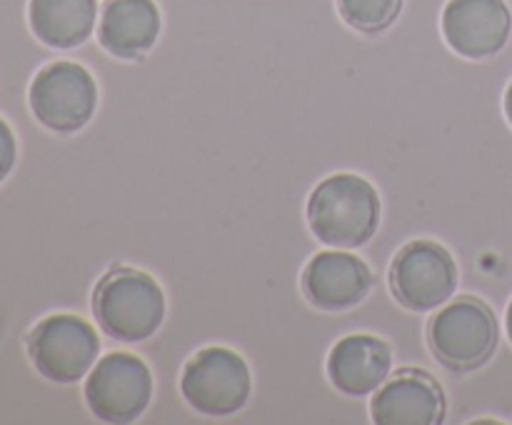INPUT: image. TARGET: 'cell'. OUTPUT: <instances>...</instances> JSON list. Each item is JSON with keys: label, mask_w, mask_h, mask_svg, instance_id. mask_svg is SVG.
Wrapping results in <instances>:
<instances>
[{"label": "cell", "mask_w": 512, "mask_h": 425, "mask_svg": "<svg viewBox=\"0 0 512 425\" xmlns=\"http://www.w3.org/2000/svg\"><path fill=\"white\" fill-rule=\"evenodd\" d=\"M308 225L330 248H363L380 225V195L373 183L355 173L320 180L308 198Z\"/></svg>", "instance_id": "1"}, {"label": "cell", "mask_w": 512, "mask_h": 425, "mask_svg": "<svg viewBox=\"0 0 512 425\" xmlns=\"http://www.w3.org/2000/svg\"><path fill=\"white\" fill-rule=\"evenodd\" d=\"M93 315L110 338L140 343L163 325L165 293L143 270L110 268L93 290Z\"/></svg>", "instance_id": "2"}, {"label": "cell", "mask_w": 512, "mask_h": 425, "mask_svg": "<svg viewBox=\"0 0 512 425\" xmlns=\"http://www.w3.org/2000/svg\"><path fill=\"white\" fill-rule=\"evenodd\" d=\"M500 325L485 300L463 298L443 305L428 323V345L435 360L455 373H473L495 355Z\"/></svg>", "instance_id": "3"}, {"label": "cell", "mask_w": 512, "mask_h": 425, "mask_svg": "<svg viewBox=\"0 0 512 425\" xmlns=\"http://www.w3.org/2000/svg\"><path fill=\"white\" fill-rule=\"evenodd\" d=\"M180 393L195 413L225 418L245 408L253 393V378L243 355L210 345L185 363Z\"/></svg>", "instance_id": "4"}, {"label": "cell", "mask_w": 512, "mask_h": 425, "mask_svg": "<svg viewBox=\"0 0 512 425\" xmlns=\"http://www.w3.org/2000/svg\"><path fill=\"white\" fill-rule=\"evenodd\" d=\"M100 338L93 325L73 313L40 320L28 335V355L43 378L60 385L83 380L98 363Z\"/></svg>", "instance_id": "5"}, {"label": "cell", "mask_w": 512, "mask_h": 425, "mask_svg": "<svg viewBox=\"0 0 512 425\" xmlns=\"http://www.w3.org/2000/svg\"><path fill=\"white\" fill-rule=\"evenodd\" d=\"M30 110L53 133H78L98 108V85L88 68L73 60H58L40 70L30 83Z\"/></svg>", "instance_id": "6"}, {"label": "cell", "mask_w": 512, "mask_h": 425, "mask_svg": "<svg viewBox=\"0 0 512 425\" xmlns=\"http://www.w3.org/2000/svg\"><path fill=\"white\" fill-rule=\"evenodd\" d=\"M390 290L403 308L430 313L448 303L458 290V263L445 245L413 240L390 263Z\"/></svg>", "instance_id": "7"}, {"label": "cell", "mask_w": 512, "mask_h": 425, "mask_svg": "<svg viewBox=\"0 0 512 425\" xmlns=\"http://www.w3.org/2000/svg\"><path fill=\"white\" fill-rule=\"evenodd\" d=\"M85 403L105 423H133L153 400V373L135 353H108L85 375Z\"/></svg>", "instance_id": "8"}, {"label": "cell", "mask_w": 512, "mask_h": 425, "mask_svg": "<svg viewBox=\"0 0 512 425\" xmlns=\"http://www.w3.org/2000/svg\"><path fill=\"white\" fill-rule=\"evenodd\" d=\"M440 28L445 43L463 58H493L510 40V5L505 0H448Z\"/></svg>", "instance_id": "9"}, {"label": "cell", "mask_w": 512, "mask_h": 425, "mask_svg": "<svg viewBox=\"0 0 512 425\" xmlns=\"http://www.w3.org/2000/svg\"><path fill=\"white\" fill-rule=\"evenodd\" d=\"M448 398L438 380L418 368H403L373 395L370 418L378 425H440Z\"/></svg>", "instance_id": "10"}, {"label": "cell", "mask_w": 512, "mask_h": 425, "mask_svg": "<svg viewBox=\"0 0 512 425\" xmlns=\"http://www.w3.org/2000/svg\"><path fill=\"white\" fill-rule=\"evenodd\" d=\"M373 290V270L345 248L323 250L303 270V293L318 310L343 313L358 308Z\"/></svg>", "instance_id": "11"}, {"label": "cell", "mask_w": 512, "mask_h": 425, "mask_svg": "<svg viewBox=\"0 0 512 425\" xmlns=\"http://www.w3.org/2000/svg\"><path fill=\"white\" fill-rule=\"evenodd\" d=\"M325 368L338 393L363 398V395L375 393L390 378L393 348L378 335H345L333 345Z\"/></svg>", "instance_id": "12"}, {"label": "cell", "mask_w": 512, "mask_h": 425, "mask_svg": "<svg viewBox=\"0 0 512 425\" xmlns=\"http://www.w3.org/2000/svg\"><path fill=\"white\" fill-rule=\"evenodd\" d=\"M160 25L155 0H108L100 13L98 43L113 58L140 60L158 43Z\"/></svg>", "instance_id": "13"}, {"label": "cell", "mask_w": 512, "mask_h": 425, "mask_svg": "<svg viewBox=\"0 0 512 425\" xmlns=\"http://www.w3.org/2000/svg\"><path fill=\"white\" fill-rule=\"evenodd\" d=\"M28 23L35 38L48 48H78L93 35L98 0H30Z\"/></svg>", "instance_id": "14"}, {"label": "cell", "mask_w": 512, "mask_h": 425, "mask_svg": "<svg viewBox=\"0 0 512 425\" xmlns=\"http://www.w3.org/2000/svg\"><path fill=\"white\" fill-rule=\"evenodd\" d=\"M405 0H338V13L353 30L378 35L393 28Z\"/></svg>", "instance_id": "15"}, {"label": "cell", "mask_w": 512, "mask_h": 425, "mask_svg": "<svg viewBox=\"0 0 512 425\" xmlns=\"http://www.w3.org/2000/svg\"><path fill=\"white\" fill-rule=\"evenodd\" d=\"M15 158H18V143H15V135L10 130V125L0 118V183L10 175Z\"/></svg>", "instance_id": "16"}, {"label": "cell", "mask_w": 512, "mask_h": 425, "mask_svg": "<svg viewBox=\"0 0 512 425\" xmlns=\"http://www.w3.org/2000/svg\"><path fill=\"white\" fill-rule=\"evenodd\" d=\"M505 115H508L510 125H512V80L508 85V93H505Z\"/></svg>", "instance_id": "17"}, {"label": "cell", "mask_w": 512, "mask_h": 425, "mask_svg": "<svg viewBox=\"0 0 512 425\" xmlns=\"http://www.w3.org/2000/svg\"><path fill=\"white\" fill-rule=\"evenodd\" d=\"M505 330H508V338H510V343H512V300H510V305H508V315H505Z\"/></svg>", "instance_id": "18"}]
</instances>
